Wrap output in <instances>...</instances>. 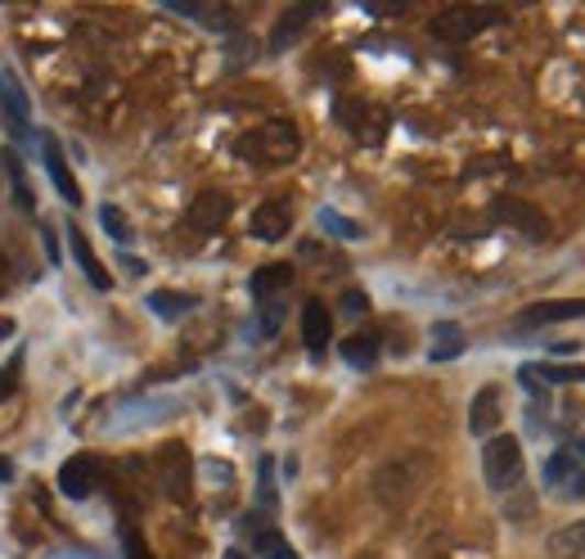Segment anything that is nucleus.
<instances>
[{"label": "nucleus", "mask_w": 585, "mask_h": 559, "mask_svg": "<svg viewBox=\"0 0 585 559\" xmlns=\"http://www.w3.org/2000/svg\"><path fill=\"white\" fill-rule=\"evenodd\" d=\"M234 154L243 163H253V167H284V163H292L302 154V135L288 118H271L253 131H243L234 140Z\"/></svg>", "instance_id": "f257e3e1"}, {"label": "nucleus", "mask_w": 585, "mask_h": 559, "mask_svg": "<svg viewBox=\"0 0 585 559\" xmlns=\"http://www.w3.org/2000/svg\"><path fill=\"white\" fill-rule=\"evenodd\" d=\"M522 442L514 434H496V438H486L482 447V474H486V487L492 492H509L522 483Z\"/></svg>", "instance_id": "f03ea898"}, {"label": "nucleus", "mask_w": 585, "mask_h": 559, "mask_svg": "<svg viewBox=\"0 0 585 559\" xmlns=\"http://www.w3.org/2000/svg\"><path fill=\"white\" fill-rule=\"evenodd\" d=\"M492 23H500V10H492V6H446L442 14H432L428 32L437 41H473Z\"/></svg>", "instance_id": "7ed1b4c3"}, {"label": "nucleus", "mask_w": 585, "mask_h": 559, "mask_svg": "<svg viewBox=\"0 0 585 559\" xmlns=\"http://www.w3.org/2000/svg\"><path fill=\"white\" fill-rule=\"evenodd\" d=\"M419 479H423L419 460H393L374 474V496L383 501V509H401L410 501V492L419 487Z\"/></svg>", "instance_id": "20e7f679"}, {"label": "nucleus", "mask_w": 585, "mask_h": 559, "mask_svg": "<svg viewBox=\"0 0 585 559\" xmlns=\"http://www.w3.org/2000/svg\"><path fill=\"white\" fill-rule=\"evenodd\" d=\"M158 483H163V492L176 505H189V496H194V460H189L185 442H167L158 451Z\"/></svg>", "instance_id": "39448f33"}, {"label": "nucleus", "mask_w": 585, "mask_h": 559, "mask_svg": "<svg viewBox=\"0 0 585 559\" xmlns=\"http://www.w3.org/2000/svg\"><path fill=\"white\" fill-rule=\"evenodd\" d=\"M492 217L505 221V226H514L518 235H527V240H550L545 212L536 208V204H527V199H518V195H496L492 199Z\"/></svg>", "instance_id": "423d86ee"}, {"label": "nucleus", "mask_w": 585, "mask_h": 559, "mask_svg": "<svg viewBox=\"0 0 585 559\" xmlns=\"http://www.w3.org/2000/svg\"><path fill=\"white\" fill-rule=\"evenodd\" d=\"M338 122H343L356 140H361V145H383V135H387V127H393V122H387V109H378V105H365V100H343V105H338Z\"/></svg>", "instance_id": "0eeeda50"}, {"label": "nucleus", "mask_w": 585, "mask_h": 559, "mask_svg": "<svg viewBox=\"0 0 585 559\" xmlns=\"http://www.w3.org/2000/svg\"><path fill=\"white\" fill-rule=\"evenodd\" d=\"M225 217H230V195L225 190H199L185 208V230H194V235H217L225 226Z\"/></svg>", "instance_id": "6e6552de"}, {"label": "nucleus", "mask_w": 585, "mask_h": 559, "mask_svg": "<svg viewBox=\"0 0 585 559\" xmlns=\"http://www.w3.org/2000/svg\"><path fill=\"white\" fill-rule=\"evenodd\" d=\"M500 419H505L500 388H496V384H482V388L473 393V406H468V434H473V438H496V434H500Z\"/></svg>", "instance_id": "1a4fd4ad"}, {"label": "nucleus", "mask_w": 585, "mask_h": 559, "mask_svg": "<svg viewBox=\"0 0 585 559\" xmlns=\"http://www.w3.org/2000/svg\"><path fill=\"white\" fill-rule=\"evenodd\" d=\"M59 487H64V496H73V501H86L95 487H100V460H95V456H73V460H64Z\"/></svg>", "instance_id": "9d476101"}, {"label": "nucleus", "mask_w": 585, "mask_h": 559, "mask_svg": "<svg viewBox=\"0 0 585 559\" xmlns=\"http://www.w3.org/2000/svg\"><path fill=\"white\" fill-rule=\"evenodd\" d=\"M249 230H253L257 240H266V244H279L288 230H292V208H288L284 199H266V204H257Z\"/></svg>", "instance_id": "9b49d317"}, {"label": "nucleus", "mask_w": 585, "mask_h": 559, "mask_svg": "<svg viewBox=\"0 0 585 559\" xmlns=\"http://www.w3.org/2000/svg\"><path fill=\"white\" fill-rule=\"evenodd\" d=\"M329 339H333V316H329V307L320 298H307L302 303V343L320 357L329 348Z\"/></svg>", "instance_id": "f8f14e48"}, {"label": "nucleus", "mask_w": 585, "mask_h": 559, "mask_svg": "<svg viewBox=\"0 0 585 559\" xmlns=\"http://www.w3.org/2000/svg\"><path fill=\"white\" fill-rule=\"evenodd\" d=\"M585 298H554V303H531L518 311V325H554V320H581Z\"/></svg>", "instance_id": "ddd939ff"}, {"label": "nucleus", "mask_w": 585, "mask_h": 559, "mask_svg": "<svg viewBox=\"0 0 585 559\" xmlns=\"http://www.w3.org/2000/svg\"><path fill=\"white\" fill-rule=\"evenodd\" d=\"M292 285V266L288 262H271V266H257L253 271V298L266 307V303H284V289Z\"/></svg>", "instance_id": "4468645a"}, {"label": "nucleus", "mask_w": 585, "mask_h": 559, "mask_svg": "<svg viewBox=\"0 0 585 559\" xmlns=\"http://www.w3.org/2000/svg\"><path fill=\"white\" fill-rule=\"evenodd\" d=\"M316 14H320V6H292V10H284V14L275 19V28H271V51H288V45L307 32V23H311Z\"/></svg>", "instance_id": "2eb2a0df"}, {"label": "nucleus", "mask_w": 585, "mask_h": 559, "mask_svg": "<svg viewBox=\"0 0 585 559\" xmlns=\"http://www.w3.org/2000/svg\"><path fill=\"white\" fill-rule=\"evenodd\" d=\"M68 244H73V253H77V266L86 271V280H90V285L100 289V294H109V289H113V275L104 271V262H100V257H95L90 240L81 235V226H73V230H68Z\"/></svg>", "instance_id": "dca6fc26"}, {"label": "nucleus", "mask_w": 585, "mask_h": 559, "mask_svg": "<svg viewBox=\"0 0 585 559\" xmlns=\"http://www.w3.org/2000/svg\"><path fill=\"white\" fill-rule=\"evenodd\" d=\"M464 330L460 325H451V320H442V325H432V339H428V361H455L460 352H464Z\"/></svg>", "instance_id": "f3484780"}, {"label": "nucleus", "mask_w": 585, "mask_h": 559, "mask_svg": "<svg viewBox=\"0 0 585 559\" xmlns=\"http://www.w3.org/2000/svg\"><path fill=\"white\" fill-rule=\"evenodd\" d=\"M45 167H51V176H55V190L64 195V204H81V190H77V180H73V167H68V158H64V150L55 145V140H51V145H45Z\"/></svg>", "instance_id": "a211bd4d"}, {"label": "nucleus", "mask_w": 585, "mask_h": 559, "mask_svg": "<svg viewBox=\"0 0 585 559\" xmlns=\"http://www.w3.org/2000/svg\"><path fill=\"white\" fill-rule=\"evenodd\" d=\"M343 361H352L356 370H369V365L378 361V335H369V330H361V335H352V339H343Z\"/></svg>", "instance_id": "6ab92c4d"}, {"label": "nucleus", "mask_w": 585, "mask_h": 559, "mask_svg": "<svg viewBox=\"0 0 585 559\" xmlns=\"http://www.w3.org/2000/svg\"><path fill=\"white\" fill-rule=\"evenodd\" d=\"M550 555H554V559H576V555H585V519L559 528V533L550 537Z\"/></svg>", "instance_id": "aec40b11"}, {"label": "nucleus", "mask_w": 585, "mask_h": 559, "mask_svg": "<svg viewBox=\"0 0 585 559\" xmlns=\"http://www.w3.org/2000/svg\"><path fill=\"white\" fill-rule=\"evenodd\" d=\"M536 384H585V365H527Z\"/></svg>", "instance_id": "412c9836"}, {"label": "nucleus", "mask_w": 585, "mask_h": 559, "mask_svg": "<svg viewBox=\"0 0 585 559\" xmlns=\"http://www.w3.org/2000/svg\"><path fill=\"white\" fill-rule=\"evenodd\" d=\"M0 105H5V118H10L19 131H27V100H23L19 86H10V77H0Z\"/></svg>", "instance_id": "4be33fe9"}, {"label": "nucleus", "mask_w": 585, "mask_h": 559, "mask_svg": "<svg viewBox=\"0 0 585 559\" xmlns=\"http://www.w3.org/2000/svg\"><path fill=\"white\" fill-rule=\"evenodd\" d=\"M576 470H581V464H576V456L563 447V451H554V456H550V464H545V483H550V487H563V483H567Z\"/></svg>", "instance_id": "5701e85b"}, {"label": "nucleus", "mask_w": 585, "mask_h": 559, "mask_svg": "<svg viewBox=\"0 0 585 559\" xmlns=\"http://www.w3.org/2000/svg\"><path fill=\"white\" fill-rule=\"evenodd\" d=\"M150 307H154L158 316H185V311L194 307V298H189V294H154Z\"/></svg>", "instance_id": "b1692460"}, {"label": "nucleus", "mask_w": 585, "mask_h": 559, "mask_svg": "<svg viewBox=\"0 0 585 559\" xmlns=\"http://www.w3.org/2000/svg\"><path fill=\"white\" fill-rule=\"evenodd\" d=\"M100 217H104V230H109L113 240H131V230H126V221H122V212H118L113 204H104V208H100Z\"/></svg>", "instance_id": "393cba45"}, {"label": "nucleus", "mask_w": 585, "mask_h": 559, "mask_svg": "<svg viewBox=\"0 0 585 559\" xmlns=\"http://www.w3.org/2000/svg\"><path fill=\"white\" fill-rule=\"evenodd\" d=\"M19 357H14V365H5V370H0V402H5L10 393H14V384H19Z\"/></svg>", "instance_id": "a878e982"}, {"label": "nucleus", "mask_w": 585, "mask_h": 559, "mask_svg": "<svg viewBox=\"0 0 585 559\" xmlns=\"http://www.w3.org/2000/svg\"><path fill=\"white\" fill-rule=\"evenodd\" d=\"M343 311H347V316H365V311H369L365 294H361V289H347V294H343Z\"/></svg>", "instance_id": "bb28decb"}, {"label": "nucleus", "mask_w": 585, "mask_h": 559, "mask_svg": "<svg viewBox=\"0 0 585 559\" xmlns=\"http://www.w3.org/2000/svg\"><path fill=\"white\" fill-rule=\"evenodd\" d=\"M10 289H14V271H10V257L0 253V298H5Z\"/></svg>", "instance_id": "cd10ccee"}, {"label": "nucleus", "mask_w": 585, "mask_h": 559, "mask_svg": "<svg viewBox=\"0 0 585 559\" xmlns=\"http://www.w3.org/2000/svg\"><path fill=\"white\" fill-rule=\"evenodd\" d=\"M324 226H329V230H338V235H361V230H356V226H347V221H338V212H324Z\"/></svg>", "instance_id": "c85d7f7f"}, {"label": "nucleus", "mask_w": 585, "mask_h": 559, "mask_svg": "<svg viewBox=\"0 0 585 559\" xmlns=\"http://www.w3.org/2000/svg\"><path fill=\"white\" fill-rule=\"evenodd\" d=\"M563 492H567V496H585V470H576V474L563 483Z\"/></svg>", "instance_id": "c756f323"}, {"label": "nucleus", "mask_w": 585, "mask_h": 559, "mask_svg": "<svg viewBox=\"0 0 585 559\" xmlns=\"http://www.w3.org/2000/svg\"><path fill=\"white\" fill-rule=\"evenodd\" d=\"M10 474H14V464H10L5 456H0V483H10Z\"/></svg>", "instance_id": "7c9ffc66"}, {"label": "nucleus", "mask_w": 585, "mask_h": 559, "mask_svg": "<svg viewBox=\"0 0 585 559\" xmlns=\"http://www.w3.org/2000/svg\"><path fill=\"white\" fill-rule=\"evenodd\" d=\"M572 456H585V438H572V447H567Z\"/></svg>", "instance_id": "2f4dec72"}, {"label": "nucleus", "mask_w": 585, "mask_h": 559, "mask_svg": "<svg viewBox=\"0 0 585 559\" xmlns=\"http://www.w3.org/2000/svg\"><path fill=\"white\" fill-rule=\"evenodd\" d=\"M14 335V320H0V339H10Z\"/></svg>", "instance_id": "473e14b6"}, {"label": "nucleus", "mask_w": 585, "mask_h": 559, "mask_svg": "<svg viewBox=\"0 0 585 559\" xmlns=\"http://www.w3.org/2000/svg\"><path fill=\"white\" fill-rule=\"evenodd\" d=\"M131 559H144V550H140V546H131Z\"/></svg>", "instance_id": "72a5a7b5"}]
</instances>
